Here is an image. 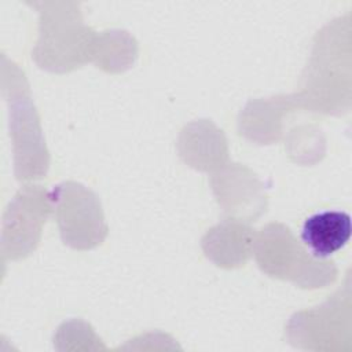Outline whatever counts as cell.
Segmentation results:
<instances>
[{"label":"cell","instance_id":"8992f818","mask_svg":"<svg viewBox=\"0 0 352 352\" xmlns=\"http://www.w3.org/2000/svg\"><path fill=\"white\" fill-rule=\"evenodd\" d=\"M51 212V192L43 186L22 187L3 216V260H18L30 254L38 245L43 226Z\"/></svg>","mask_w":352,"mask_h":352},{"label":"cell","instance_id":"9c48e42d","mask_svg":"<svg viewBox=\"0 0 352 352\" xmlns=\"http://www.w3.org/2000/svg\"><path fill=\"white\" fill-rule=\"evenodd\" d=\"M177 148L187 165L206 172L217 170L228 158L224 133L208 120L187 124L180 132Z\"/></svg>","mask_w":352,"mask_h":352},{"label":"cell","instance_id":"5b68a950","mask_svg":"<svg viewBox=\"0 0 352 352\" xmlns=\"http://www.w3.org/2000/svg\"><path fill=\"white\" fill-rule=\"evenodd\" d=\"M290 344L311 351H340L351 341L349 290H338L322 305L296 312L286 327Z\"/></svg>","mask_w":352,"mask_h":352},{"label":"cell","instance_id":"52a82bcc","mask_svg":"<svg viewBox=\"0 0 352 352\" xmlns=\"http://www.w3.org/2000/svg\"><path fill=\"white\" fill-rule=\"evenodd\" d=\"M219 205L231 217L252 221L267 206V194L257 175L241 164H224L210 177Z\"/></svg>","mask_w":352,"mask_h":352},{"label":"cell","instance_id":"30bf717a","mask_svg":"<svg viewBox=\"0 0 352 352\" xmlns=\"http://www.w3.org/2000/svg\"><path fill=\"white\" fill-rule=\"evenodd\" d=\"M351 231V216L346 212L323 210L305 219L301 238L314 256L327 258L348 243Z\"/></svg>","mask_w":352,"mask_h":352},{"label":"cell","instance_id":"3957f363","mask_svg":"<svg viewBox=\"0 0 352 352\" xmlns=\"http://www.w3.org/2000/svg\"><path fill=\"white\" fill-rule=\"evenodd\" d=\"M11 77L3 73V80L11 88L3 85V92L10 104V126L14 139L15 175L18 180L38 179L47 173L48 151L41 136L38 117L30 100L29 87L23 73L10 63Z\"/></svg>","mask_w":352,"mask_h":352},{"label":"cell","instance_id":"7a4b0ae2","mask_svg":"<svg viewBox=\"0 0 352 352\" xmlns=\"http://www.w3.org/2000/svg\"><path fill=\"white\" fill-rule=\"evenodd\" d=\"M253 254L267 275L304 289L323 287L337 276L333 261L308 252L282 223H270L256 232Z\"/></svg>","mask_w":352,"mask_h":352},{"label":"cell","instance_id":"ba28073f","mask_svg":"<svg viewBox=\"0 0 352 352\" xmlns=\"http://www.w3.org/2000/svg\"><path fill=\"white\" fill-rule=\"evenodd\" d=\"M256 232L241 219L228 217L209 228L201 245L205 256L221 268L243 265L253 254Z\"/></svg>","mask_w":352,"mask_h":352},{"label":"cell","instance_id":"6da1fadb","mask_svg":"<svg viewBox=\"0 0 352 352\" xmlns=\"http://www.w3.org/2000/svg\"><path fill=\"white\" fill-rule=\"evenodd\" d=\"M40 8L36 63L50 72H69L94 58L98 34L82 23L76 3H34Z\"/></svg>","mask_w":352,"mask_h":352},{"label":"cell","instance_id":"277c9868","mask_svg":"<svg viewBox=\"0 0 352 352\" xmlns=\"http://www.w3.org/2000/svg\"><path fill=\"white\" fill-rule=\"evenodd\" d=\"M52 212L65 245L85 250L103 242L107 224L98 195L77 182H63L51 192Z\"/></svg>","mask_w":352,"mask_h":352}]
</instances>
